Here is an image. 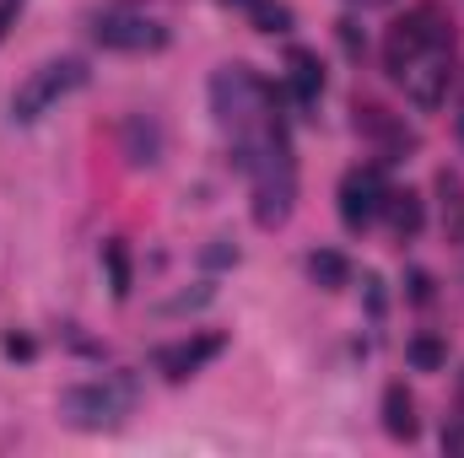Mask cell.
Listing matches in <instances>:
<instances>
[{"label":"cell","instance_id":"1","mask_svg":"<svg viewBox=\"0 0 464 458\" xmlns=\"http://www.w3.org/2000/svg\"><path fill=\"white\" fill-rule=\"evenodd\" d=\"M211 114L222 124V135H243V129H254L259 119L276 114V92L248 71V65H222L217 76H211Z\"/></svg>","mask_w":464,"mask_h":458},{"label":"cell","instance_id":"2","mask_svg":"<svg viewBox=\"0 0 464 458\" xmlns=\"http://www.w3.org/2000/svg\"><path fill=\"white\" fill-rule=\"evenodd\" d=\"M87 27H92V38H98L103 49H114V54H157V49H168V22H162L157 11L135 5V0H114V5L92 11Z\"/></svg>","mask_w":464,"mask_h":458},{"label":"cell","instance_id":"3","mask_svg":"<svg viewBox=\"0 0 464 458\" xmlns=\"http://www.w3.org/2000/svg\"><path fill=\"white\" fill-rule=\"evenodd\" d=\"M130 410H135V383L130 377H92V383H76V388L60 394V415L76 432H109Z\"/></svg>","mask_w":464,"mask_h":458},{"label":"cell","instance_id":"4","mask_svg":"<svg viewBox=\"0 0 464 458\" xmlns=\"http://www.w3.org/2000/svg\"><path fill=\"white\" fill-rule=\"evenodd\" d=\"M76 87H87V65L82 60H44L38 71L22 76V87L11 98V119L16 124H38L49 109H60Z\"/></svg>","mask_w":464,"mask_h":458},{"label":"cell","instance_id":"5","mask_svg":"<svg viewBox=\"0 0 464 458\" xmlns=\"http://www.w3.org/2000/svg\"><path fill=\"white\" fill-rule=\"evenodd\" d=\"M383 200H389V184L378 167H351L341 178V222L351 232H367L378 216H383Z\"/></svg>","mask_w":464,"mask_h":458},{"label":"cell","instance_id":"6","mask_svg":"<svg viewBox=\"0 0 464 458\" xmlns=\"http://www.w3.org/2000/svg\"><path fill=\"white\" fill-rule=\"evenodd\" d=\"M449 60H454V49H427V54H416L394 81H405V92H411V103L416 109H438L443 98H449Z\"/></svg>","mask_w":464,"mask_h":458},{"label":"cell","instance_id":"7","mask_svg":"<svg viewBox=\"0 0 464 458\" xmlns=\"http://www.w3.org/2000/svg\"><path fill=\"white\" fill-rule=\"evenodd\" d=\"M222 350H227V335H222V329H200V335H189V340H179V345H162V350H157V367H162L168 383H184V377H195L206 361H217Z\"/></svg>","mask_w":464,"mask_h":458},{"label":"cell","instance_id":"8","mask_svg":"<svg viewBox=\"0 0 464 458\" xmlns=\"http://www.w3.org/2000/svg\"><path fill=\"white\" fill-rule=\"evenodd\" d=\"M383 432H389L394 443H416V432H421L416 399H411L405 383H389V388H383Z\"/></svg>","mask_w":464,"mask_h":458},{"label":"cell","instance_id":"9","mask_svg":"<svg viewBox=\"0 0 464 458\" xmlns=\"http://www.w3.org/2000/svg\"><path fill=\"white\" fill-rule=\"evenodd\" d=\"M356 129H362V135H372V140H378V146H389V151L416 146V135L389 114V109H378V103H356Z\"/></svg>","mask_w":464,"mask_h":458},{"label":"cell","instance_id":"10","mask_svg":"<svg viewBox=\"0 0 464 458\" xmlns=\"http://www.w3.org/2000/svg\"><path fill=\"white\" fill-rule=\"evenodd\" d=\"M286 71H292V98H297L303 109H314L319 92H324V65H319V54H314V49H292V54H286Z\"/></svg>","mask_w":464,"mask_h":458},{"label":"cell","instance_id":"11","mask_svg":"<svg viewBox=\"0 0 464 458\" xmlns=\"http://www.w3.org/2000/svg\"><path fill=\"white\" fill-rule=\"evenodd\" d=\"M383 216H389L394 237H416V232H421V195H416V189H389Z\"/></svg>","mask_w":464,"mask_h":458},{"label":"cell","instance_id":"12","mask_svg":"<svg viewBox=\"0 0 464 458\" xmlns=\"http://www.w3.org/2000/svg\"><path fill=\"white\" fill-rule=\"evenodd\" d=\"M157 151H162V135H157V124L135 114L130 124H124V157H130L135 167H151V162H157Z\"/></svg>","mask_w":464,"mask_h":458},{"label":"cell","instance_id":"13","mask_svg":"<svg viewBox=\"0 0 464 458\" xmlns=\"http://www.w3.org/2000/svg\"><path fill=\"white\" fill-rule=\"evenodd\" d=\"M308 281L324 286V291H341L351 281V259L335 253V248H314V253H308Z\"/></svg>","mask_w":464,"mask_h":458},{"label":"cell","instance_id":"14","mask_svg":"<svg viewBox=\"0 0 464 458\" xmlns=\"http://www.w3.org/2000/svg\"><path fill=\"white\" fill-rule=\"evenodd\" d=\"M405 356H411L416 372H438V367L449 361V345L438 340V335H416V340L405 345Z\"/></svg>","mask_w":464,"mask_h":458},{"label":"cell","instance_id":"15","mask_svg":"<svg viewBox=\"0 0 464 458\" xmlns=\"http://www.w3.org/2000/svg\"><path fill=\"white\" fill-rule=\"evenodd\" d=\"M248 16H254L259 33H286L292 27V5H281V0H248Z\"/></svg>","mask_w":464,"mask_h":458},{"label":"cell","instance_id":"16","mask_svg":"<svg viewBox=\"0 0 464 458\" xmlns=\"http://www.w3.org/2000/svg\"><path fill=\"white\" fill-rule=\"evenodd\" d=\"M103 264H109V281H114V297H130V253H124V243L119 237H109L103 243Z\"/></svg>","mask_w":464,"mask_h":458},{"label":"cell","instance_id":"17","mask_svg":"<svg viewBox=\"0 0 464 458\" xmlns=\"http://www.w3.org/2000/svg\"><path fill=\"white\" fill-rule=\"evenodd\" d=\"M438 195H443V216H449V227L464 232V189H459V178L443 173V178H438Z\"/></svg>","mask_w":464,"mask_h":458},{"label":"cell","instance_id":"18","mask_svg":"<svg viewBox=\"0 0 464 458\" xmlns=\"http://www.w3.org/2000/svg\"><path fill=\"white\" fill-rule=\"evenodd\" d=\"M206 264H211V270H222V264H237V248H227V237H217V243L206 248Z\"/></svg>","mask_w":464,"mask_h":458},{"label":"cell","instance_id":"19","mask_svg":"<svg viewBox=\"0 0 464 458\" xmlns=\"http://www.w3.org/2000/svg\"><path fill=\"white\" fill-rule=\"evenodd\" d=\"M27 0H0V38L11 33V22H16V11H22Z\"/></svg>","mask_w":464,"mask_h":458},{"label":"cell","instance_id":"20","mask_svg":"<svg viewBox=\"0 0 464 458\" xmlns=\"http://www.w3.org/2000/svg\"><path fill=\"white\" fill-rule=\"evenodd\" d=\"M5 356H22V361H27V356H33V340H27V335H5Z\"/></svg>","mask_w":464,"mask_h":458},{"label":"cell","instance_id":"21","mask_svg":"<svg viewBox=\"0 0 464 458\" xmlns=\"http://www.w3.org/2000/svg\"><path fill=\"white\" fill-rule=\"evenodd\" d=\"M341 43H346L351 54H362V38H356V22H341Z\"/></svg>","mask_w":464,"mask_h":458},{"label":"cell","instance_id":"22","mask_svg":"<svg viewBox=\"0 0 464 458\" xmlns=\"http://www.w3.org/2000/svg\"><path fill=\"white\" fill-rule=\"evenodd\" d=\"M459 421H464V372H459Z\"/></svg>","mask_w":464,"mask_h":458},{"label":"cell","instance_id":"23","mask_svg":"<svg viewBox=\"0 0 464 458\" xmlns=\"http://www.w3.org/2000/svg\"><path fill=\"white\" fill-rule=\"evenodd\" d=\"M459 135H464V114H459Z\"/></svg>","mask_w":464,"mask_h":458},{"label":"cell","instance_id":"24","mask_svg":"<svg viewBox=\"0 0 464 458\" xmlns=\"http://www.w3.org/2000/svg\"><path fill=\"white\" fill-rule=\"evenodd\" d=\"M237 5H248V0H237Z\"/></svg>","mask_w":464,"mask_h":458},{"label":"cell","instance_id":"25","mask_svg":"<svg viewBox=\"0 0 464 458\" xmlns=\"http://www.w3.org/2000/svg\"><path fill=\"white\" fill-rule=\"evenodd\" d=\"M367 5H378V0H367Z\"/></svg>","mask_w":464,"mask_h":458}]
</instances>
